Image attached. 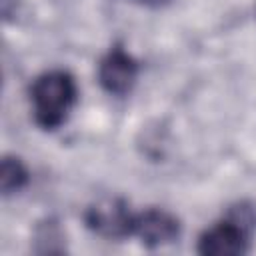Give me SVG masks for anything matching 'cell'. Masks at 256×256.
Returning a JSON list of instances; mask_svg holds the SVG:
<instances>
[{
  "label": "cell",
  "mask_w": 256,
  "mask_h": 256,
  "mask_svg": "<svg viewBox=\"0 0 256 256\" xmlns=\"http://www.w3.org/2000/svg\"><path fill=\"white\" fill-rule=\"evenodd\" d=\"M78 102V86L68 70H46L30 86V104L36 126L42 130H58Z\"/></svg>",
  "instance_id": "obj_1"
},
{
  "label": "cell",
  "mask_w": 256,
  "mask_h": 256,
  "mask_svg": "<svg viewBox=\"0 0 256 256\" xmlns=\"http://www.w3.org/2000/svg\"><path fill=\"white\" fill-rule=\"evenodd\" d=\"M256 230V210L250 202L228 206L226 214L208 226L196 244V252L204 256H242L252 246Z\"/></svg>",
  "instance_id": "obj_2"
},
{
  "label": "cell",
  "mask_w": 256,
  "mask_h": 256,
  "mask_svg": "<svg viewBox=\"0 0 256 256\" xmlns=\"http://www.w3.org/2000/svg\"><path fill=\"white\" fill-rule=\"evenodd\" d=\"M136 212L124 198H102L84 212V224L90 232L106 240H124L132 236Z\"/></svg>",
  "instance_id": "obj_3"
},
{
  "label": "cell",
  "mask_w": 256,
  "mask_h": 256,
  "mask_svg": "<svg viewBox=\"0 0 256 256\" xmlns=\"http://www.w3.org/2000/svg\"><path fill=\"white\" fill-rule=\"evenodd\" d=\"M138 72L140 66L136 58L120 44H114L98 64V82L104 92L112 96H126L134 88Z\"/></svg>",
  "instance_id": "obj_4"
},
{
  "label": "cell",
  "mask_w": 256,
  "mask_h": 256,
  "mask_svg": "<svg viewBox=\"0 0 256 256\" xmlns=\"http://www.w3.org/2000/svg\"><path fill=\"white\" fill-rule=\"evenodd\" d=\"M180 220L164 208H146L136 212L132 236H136L146 248H160L180 238Z\"/></svg>",
  "instance_id": "obj_5"
},
{
  "label": "cell",
  "mask_w": 256,
  "mask_h": 256,
  "mask_svg": "<svg viewBox=\"0 0 256 256\" xmlns=\"http://www.w3.org/2000/svg\"><path fill=\"white\" fill-rule=\"evenodd\" d=\"M30 180L26 164L18 156H4L0 166V188L4 196L20 192Z\"/></svg>",
  "instance_id": "obj_6"
},
{
  "label": "cell",
  "mask_w": 256,
  "mask_h": 256,
  "mask_svg": "<svg viewBox=\"0 0 256 256\" xmlns=\"http://www.w3.org/2000/svg\"><path fill=\"white\" fill-rule=\"evenodd\" d=\"M34 252L38 254H60L64 252V234L58 226L56 220L46 218L44 222H40L36 226V234H34Z\"/></svg>",
  "instance_id": "obj_7"
},
{
  "label": "cell",
  "mask_w": 256,
  "mask_h": 256,
  "mask_svg": "<svg viewBox=\"0 0 256 256\" xmlns=\"http://www.w3.org/2000/svg\"><path fill=\"white\" fill-rule=\"evenodd\" d=\"M140 2H144V4H162L166 0H140Z\"/></svg>",
  "instance_id": "obj_8"
}]
</instances>
